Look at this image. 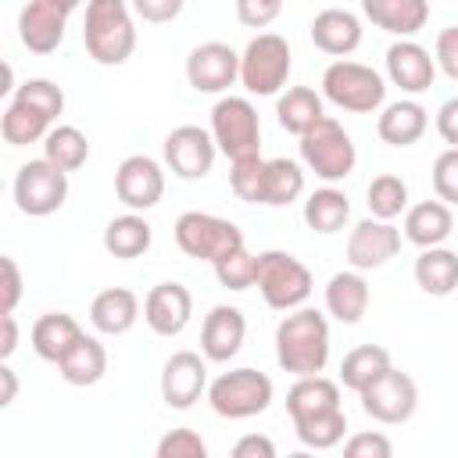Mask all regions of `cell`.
<instances>
[{"mask_svg":"<svg viewBox=\"0 0 458 458\" xmlns=\"http://www.w3.org/2000/svg\"><path fill=\"white\" fill-rule=\"evenodd\" d=\"M286 411L293 419L297 440L311 451H329L347 433V415L340 408V383L318 376H297L286 394Z\"/></svg>","mask_w":458,"mask_h":458,"instance_id":"6da1fadb","label":"cell"},{"mask_svg":"<svg viewBox=\"0 0 458 458\" xmlns=\"http://www.w3.org/2000/svg\"><path fill=\"white\" fill-rule=\"evenodd\" d=\"M276 361L290 376H318L329 365V322L315 308H293L276 326Z\"/></svg>","mask_w":458,"mask_h":458,"instance_id":"7a4b0ae2","label":"cell"},{"mask_svg":"<svg viewBox=\"0 0 458 458\" xmlns=\"http://www.w3.org/2000/svg\"><path fill=\"white\" fill-rule=\"evenodd\" d=\"M82 43L86 54L97 64H125L136 50V25H132V4L125 0H89L86 21H82Z\"/></svg>","mask_w":458,"mask_h":458,"instance_id":"3957f363","label":"cell"},{"mask_svg":"<svg viewBox=\"0 0 458 458\" xmlns=\"http://www.w3.org/2000/svg\"><path fill=\"white\" fill-rule=\"evenodd\" d=\"M322 97L329 104H336L340 111H351V114H372L383 107L386 100V82L376 68L369 64H358V61H333L326 72H322Z\"/></svg>","mask_w":458,"mask_h":458,"instance_id":"277c9868","label":"cell"},{"mask_svg":"<svg viewBox=\"0 0 458 458\" xmlns=\"http://www.w3.org/2000/svg\"><path fill=\"white\" fill-rule=\"evenodd\" d=\"M297 140H301V161H304L322 182H344V179L354 172L358 150H354L351 132H347L336 118L322 114V118H318L304 136H297Z\"/></svg>","mask_w":458,"mask_h":458,"instance_id":"5b68a950","label":"cell"},{"mask_svg":"<svg viewBox=\"0 0 458 458\" xmlns=\"http://www.w3.org/2000/svg\"><path fill=\"white\" fill-rule=\"evenodd\" d=\"M254 286L261 290L265 304L276 311H293L311 297V272L301 258L286 250H261L258 254V276Z\"/></svg>","mask_w":458,"mask_h":458,"instance_id":"8992f818","label":"cell"},{"mask_svg":"<svg viewBox=\"0 0 458 458\" xmlns=\"http://www.w3.org/2000/svg\"><path fill=\"white\" fill-rule=\"evenodd\" d=\"M272 379L258 369H229L222 372L218 379L208 383V404L215 415L222 419H250V415H261L268 404H272Z\"/></svg>","mask_w":458,"mask_h":458,"instance_id":"52a82bcc","label":"cell"},{"mask_svg":"<svg viewBox=\"0 0 458 458\" xmlns=\"http://www.w3.org/2000/svg\"><path fill=\"white\" fill-rule=\"evenodd\" d=\"M290 43L279 32H258L240 54V82L254 97H272L290 79Z\"/></svg>","mask_w":458,"mask_h":458,"instance_id":"ba28073f","label":"cell"},{"mask_svg":"<svg viewBox=\"0 0 458 458\" xmlns=\"http://www.w3.org/2000/svg\"><path fill=\"white\" fill-rule=\"evenodd\" d=\"M211 136L229 161L261 154V118L247 97H222L211 107Z\"/></svg>","mask_w":458,"mask_h":458,"instance_id":"9c48e42d","label":"cell"},{"mask_svg":"<svg viewBox=\"0 0 458 458\" xmlns=\"http://www.w3.org/2000/svg\"><path fill=\"white\" fill-rule=\"evenodd\" d=\"M68 200V172L47 157L25 161L14 175V204L29 218H47Z\"/></svg>","mask_w":458,"mask_h":458,"instance_id":"30bf717a","label":"cell"},{"mask_svg":"<svg viewBox=\"0 0 458 458\" xmlns=\"http://www.w3.org/2000/svg\"><path fill=\"white\" fill-rule=\"evenodd\" d=\"M175 243L186 258L215 265L222 254L243 247V233L229 218H218V215H208V211H182L175 218Z\"/></svg>","mask_w":458,"mask_h":458,"instance_id":"8fae6325","label":"cell"},{"mask_svg":"<svg viewBox=\"0 0 458 458\" xmlns=\"http://www.w3.org/2000/svg\"><path fill=\"white\" fill-rule=\"evenodd\" d=\"M358 397H361V411L369 419L383 422V426H401L419 408V386H415V379L408 372L394 369V365L379 379H372Z\"/></svg>","mask_w":458,"mask_h":458,"instance_id":"7c38bea8","label":"cell"},{"mask_svg":"<svg viewBox=\"0 0 458 458\" xmlns=\"http://www.w3.org/2000/svg\"><path fill=\"white\" fill-rule=\"evenodd\" d=\"M215 154H218V143L200 125H179L165 136V165L172 168V175L186 182L204 179L215 165Z\"/></svg>","mask_w":458,"mask_h":458,"instance_id":"4fadbf2b","label":"cell"},{"mask_svg":"<svg viewBox=\"0 0 458 458\" xmlns=\"http://www.w3.org/2000/svg\"><path fill=\"white\" fill-rule=\"evenodd\" d=\"M186 79L197 93H225L240 79V54L229 43H200L186 57Z\"/></svg>","mask_w":458,"mask_h":458,"instance_id":"5bb4252c","label":"cell"},{"mask_svg":"<svg viewBox=\"0 0 458 458\" xmlns=\"http://www.w3.org/2000/svg\"><path fill=\"white\" fill-rule=\"evenodd\" d=\"M397 250H401V229L376 215L361 218L347 236V261L358 272L383 268L390 258H397Z\"/></svg>","mask_w":458,"mask_h":458,"instance_id":"9a60e30c","label":"cell"},{"mask_svg":"<svg viewBox=\"0 0 458 458\" xmlns=\"http://www.w3.org/2000/svg\"><path fill=\"white\" fill-rule=\"evenodd\" d=\"M114 193L129 211H147L165 197V168L147 154H129L114 172Z\"/></svg>","mask_w":458,"mask_h":458,"instance_id":"2e32d148","label":"cell"},{"mask_svg":"<svg viewBox=\"0 0 458 458\" xmlns=\"http://www.w3.org/2000/svg\"><path fill=\"white\" fill-rule=\"evenodd\" d=\"M208 394V358L197 351H175L161 369V397L168 408L186 411Z\"/></svg>","mask_w":458,"mask_h":458,"instance_id":"e0dca14e","label":"cell"},{"mask_svg":"<svg viewBox=\"0 0 458 458\" xmlns=\"http://www.w3.org/2000/svg\"><path fill=\"white\" fill-rule=\"evenodd\" d=\"M193 293L182 283H157L143 297V318L157 336H179L190 326Z\"/></svg>","mask_w":458,"mask_h":458,"instance_id":"ac0fdd59","label":"cell"},{"mask_svg":"<svg viewBox=\"0 0 458 458\" xmlns=\"http://www.w3.org/2000/svg\"><path fill=\"white\" fill-rule=\"evenodd\" d=\"M386 79L404 93H426L437 79V57L415 39H397L386 47Z\"/></svg>","mask_w":458,"mask_h":458,"instance_id":"d6986e66","label":"cell"},{"mask_svg":"<svg viewBox=\"0 0 458 458\" xmlns=\"http://www.w3.org/2000/svg\"><path fill=\"white\" fill-rule=\"evenodd\" d=\"M243 336H247L243 311L233 304H215L200 326V354L208 361H229L243 347Z\"/></svg>","mask_w":458,"mask_h":458,"instance_id":"ffe728a7","label":"cell"},{"mask_svg":"<svg viewBox=\"0 0 458 458\" xmlns=\"http://www.w3.org/2000/svg\"><path fill=\"white\" fill-rule=\"evenodd\" d=\"M68 11H61L54 0H29L18 14V39L32 54H54L64 39Z\"/></svg>","mask_w":458,"mask_h":458,"instance_id":"44dd1931","label":"cell"},{"mask_svg":"<svg viewBox=\"0 0 458 458\" xmlns=\"http://www.w3.org/2000/svg\"><path fill=\"white\" fill-rule=\"evenodd\" d=\"M311 43L329 57H347L361 43V18L347 7H326L311 18Z\"/></svg>","mask_w":458,"mask_h":458,"instance_id":"7402d4cb","label":"cell"},{"mask_svg":"<svg viewBox=\"0 0 458 458\" xmlns=\"http://www.w3.org/2000/svg\"><path fill=\"white\" fill-rule=\"evenodd\" d=\"M140 318V297L129 286H107L93 297L89 304V322L104 336H122L136 326Z\"/></svg>","mask_w":458,"mask_h":458,"instance_id":"603a6c76","label":"cell"},{"mask_svg":"<svg viewBox=\"0 0 458 458\" xmlns=\"http://www.w3.org/2000/svg\"><path fill=\"white\" fill-rule=\"evenodd\" d=\"M361 14L376 29L408 39L429 21V0H361Z\"/></svg>","mask_w":458,"mask_h":458,"instance_id":"cb8c5ba5","label":"cell"},{"mask_svg":"<svg viewBox=\"0 0 458 458\" xmlns=\"http://www.w3.org/2000/svg\"><path fill=\"white\" fill-rule=\"evenodd\" d=\"M369 301H372V293H369V283H365V276L358 268L336 272L326 283V311L344 326L361 322V315L369 311Z\"/></svg>","mask_w":458,"mask_h":458,"instance_id":"d4e9b609","label":"cell"},{"mask_svg":"<svg viewBox=\"0 0 458 458\" xmlns=\"http://www.w3.org/2000/svg\"><path fill=\"white\" fill-rule=\"evenodd\" d=\"M426 125H429V114H426V107L419 100H394L376 118V132L390 147H411V143H419L422 132H426Z\"/></svg>","mask_w":458,"mask_h":458,"instance_id":"484cf974","label":"cell"},{"mask_svg":"<svg viewBox=\"0 0 458 458\" xmlns=\"http://www.w3.org/2000/svg\"><path fill=\"white\" fill-rule=\"evenodd\" d=\"M79 336H82V326H79L68 311L39 315V318L32 322V333H29L32 351H36L43 361H54V365L79 344Z\"/></svg>","mask_w":458,"mask_h":458,"instance_id":"4316f807","label":"cell"},{"mask_svg":"<svg viewBox=\"0 0 458 458\" xmlns=\"http://www.w3.org/2000/svg\"><path fill=\"white\" fill-rule=\"evenodd\" d=\"M451 229H454V215H451V204H444L440 197L419 200L404 211V236L415 247H437L451 236Z\"/></svg>","mask_w":458,"mask_h":458,"instance_id":"83f0119b","label":"cell"},{"mask_svg":"<svg viewBox=\"0 0 458 458\" xmlns=\"http://www.w3.org/2000/svg\"><path fill=\"white\" fill-rule=\"evenodd\" d=\"M150 243H154V229L140 211H125L104 225V250L111 258H122V261L140 258L150 250Z\"/></svg>","mask_w":458,"mask_h":458,"instance_id":"f1b7e54d","label":"cell"},{"mask_svg":"<svg viewBox=\"0 0 458 458\" xmlns=\"http://www.w3.org/2000/svg\"><path fill=\"white\" fill-rule=\"evenodd\" d=\"M415 283L422 293L429 297H447L458 290V254L447 250L444 243L437 247H422V254L415 258Z\"/></svg>","mask_w":458,"mask_h":458,"instance_id":"f546056e","label":"cell"},{"mask_svg":"<svg viewBox=\"0 0 458 458\" xmlns=\"http://www.w3.org/2000/svg\"><path fill=\"white\" fill-rule=\"evenodd\" d=\"M57 372L72 386H93V383H100L104 372H107V351H104V344L97 336H86L82 333L79 344L57 361Z\"/></svg>","mask_w":458,"mask_h":458,"instance_id":"4dcf8cb0","label":"cell"},{"mask_svg":"<svg viewBox=\"0 0 458 458\" xmlns=\"http://www.w3.org/2000/svg\"><path fill=\"white\" fill-rule=\"evenodd\" d=\"M347 218H351V200L336 186H322L304 200V225L311 233L333 236V233H340L347 225Z\"/></svg>","mask_w":458,"mask_h":458,"instance_id":"1f68e13d","label":"cell"},{"mask_svg":"<svg viewBox=\"0 0 458 458\" xmlns=\"http://www.w3.org/2000/svg\"><path fill=\"white\" fill-rule=\"evenodd\" d=\"M326 114L322 107V93H315L311 86H290L279 100H276V118L286 132L304 136L318 118Z\"/></svg>","mask_w":458,"mask_h":458,"instance_id":"d6a6232c","label":"cell"},{"mask_svg":"<svg viewBox=\"0 0 458 458\" xmlns=\"http://www.w3.org/2000/svg\"><path fill=\"white\" fill-rule=\"evenodd\" d=\"M50 129H54V118L43 114L39 107L18 100V97L7 104V111H4V118H0V136H4V143H11V147L36 143V140H43Z\"/></svg>","mask_w":458,"mask_h":458,"instance_id":"836d02e7","label":"cell"},{"mask_svg":"<svg viewBox=\"0 0 458 458\" xmlns=\"http://www.w3.org/2000/svg\"><path fill=\"white\" fill-rule=\"evenodd\" d=\"M304 193V168L290 157H272L265 161V179H261V204L265 208H286Z\"/></svg>","mask_w":458,"mask_h":458,"instance_id":"e575fe53","label":"cell"},{"mask_svg":"<svg viewBox=\"0 0 458 458\" xmlns=\"http://www.w3.org/2000/svg\"><path fill=\"white\" fill-rule=\"evenodd\" d=\"M390 365H394V361H390V351H386V347H379V344H361V347H354V351L344 354V361H340V383H344L347 390L361 394V390H365L372 379H379Z\"/></svg>","mask_w":458,"mask_h":458,"instance_id":"d590c367","label":"cell"},{"mask_svg":"<svg viewBox=\"0 0 458 458\" xmlns=\"http://www.w3.org/2000/svg\"><path fill=\"white\" fill-rule=\"evenodd\" d=\"M43 157L54 161V165L64 168V172H75V168H82L86 157H89V140H86V132L75 129V125H54V129L43 136Z\"/></svg>","mask_w":458,"mask_h":458,"instance_id":"8d00e7d4","label":"cell"},{"mask_svg":"<svg viewBox=\"0 0 458 458\" xmlns=\"http://www.w3.org/2000/svg\"><path fill=\"white\" fill-rule=\"evenodd\" d=\"M365 197H369V200H365V204H369V215H376V218L394 222L401 211H408V182H404L401 175H394V172L376 175V179L369 182Z\"/></svg>","mask_w":458,"mask_h":458,"instance_id":"74e56055","label":"cell"},{"mask_svg":"<svg viewBox=\"0 0 458 458\" xmlns=\"http://www.w3.org/2000/svg\"><path fill=\"white\" fill-rule=\"evenodd\" d=\"M215 276L225 290H247V286H254V276H258V254H250L243 243L215 261Z\"/></svg>","mask_w":458,"mask_h":458,"instance_id":"f35d334b","label":"cell"},{"mask_svg":"<svg viewBox=\"0 0 458 458\" xmlns=\"http://www.w3.org/2000/svg\"><path fill=\"white\" fill-rule=\"evenodd\" d=\"M261 179H265V157L261 154L236 157L229 168V186L243 204H261Z\"/></svg>","mask_w":458,"mask_h":458,"instance_id":"ab89813d","label":"cell"},{"mask_svg":"<svg viewBox=\"0 0 458 458\" xmlns=\"http://www.w3.org/2000/svg\"><path fill=\"white\" fill-rule=\"evenodd\" d=\"M14 97L25 100V104H32V107H39V111L50 114V118H57V114L64 111V93H61V86L50 82V79H25V82L14 89Z\"/></svg>","mask_w":458,"mask_h":458,"instance_id":"60d3db41","label":"cell"},{"mask_svg":"<svg viewBox=\"0 0 458 458\" xmlns=\"http://www.w3.org/2000/svg\"><path fill=\"white\" fill-rule=\"evenodd\" d=\"M433 193L458 208V147H447L444 154H437L433 161Z\"/></svg>","mask_w":458,"mask_h":458,"instance_id":"b9f144b4","label":"cell"},{"mask_svg":"<svg viewBox=\"0 0 458 458\" xmlns=\"http://www.w3.org/2000/svg\"><path fill=\"white\" fill-rule=\"evenodd\" d=\"M157 458H208V444L193 429H168L157 440Z\"/></svg>","mask_w":458,"mask_h":458,"instance_id":"7bdbcfd3","label":"cell"},{"mask_svg":"<svg viewBox=\"0 0 458 458\" xmlns=\"http://www.w3.org/2000/svg\"><path fill=\"white\" fill-rule=\"evenodd\" d=\"M286 0H236V18L247 29H265L283 14Z\"/></svg>","mask_w":458,"mask_h":458,"instance_id":"ee69618b","label":"cell"},{"mask_svg":"<svg viewBox=\"0 0 458 458\" xmlns=\"http://www.w3.org/2000/svg\"><path fill=\"white\" fill-rule=\"evenodd\" d=\"M344 454L347 458H390L394 454V444H390V437H383V433H354V437H347L344 440Z\"/></svg>","mask_w":458,"mask_h":458,"instance_id":"f6af8a7d","label":"cell"},{"mask_svg":"<svg viewBox=\"0 0 458 458\" xmlns=\"http://www.w3.org/2000/svg\"><path fill=\"white\" fill-rule=\"evenodd\" d=\"M433 57H437V68H440L451 82H458V25L440 29L437 47H433Z\"/></svg>","mask_w":458,"mask_h":458,"instance_id":"bcb514c9","label":"cell"},{"mask_svg":"<svg viewBox=\"0 0 458 458\" xmlns=\"http://www.w3.org/2000/svg\"><path fill=\"white\" fill-rule=\"evenodd\" d=\"M129 4H132V11H136L143 21H150V25L175 21V18L182 14V7H186V0H129Z\"/></svg>","mask_w":458,"mask_h":458,"instance_id":"7dc6e473","label":"cell"},{"mask_svg":"<svg viewBox=\"0 0 458 458\" xmlns=\"http://www.w3.org/2000/svg\"><path fill=\"white\" fill-rule=\"evenodd\" d=\"M0 272H4V315H7L21 301V272H18V261L11 254L0 258Z\"/></svg>","mask_w":458,"mask_h":458,"instance_id":"c3c4849f","label":"cell"},{"mask_svg":"<svg viewBox=\"0 0 458 458\" xmlns=\"http://www.w3.org/2000/svg\"><path fill=\"white\" fill-rule=\"evenodd\" d=\"M233 458H276V444L261 433H247L233 444Z\"/></svg>","mask_w":458,"mask_h":458,"instance_id":"681fc988","label":"cell"},{"mask_svg":"<svg viewBox=\"0 0 458 458\" xmlns=\"http://www.w3.org/2000/svg\"><path fill=\"white\" fill-rule=\"evenodd\" d=\"M437 132L447 147H458V97H447L437 111Z\"/></svg>","mask_w":458,"mask_h":458,"instance_id":"f907efd6","label":"cell"},{"mask_svg":"<svg viewBox=\"0 0 458 458\" xmlns=\"http://www.w3.org/2000/svg\"><path fill=\"white\" fill-rule=\"evenodd\" d=\"M0 329H4V340H0V361H7L14 351H18V322H14V311H7L0 318Z\"/></svg>","mask_w":458,"mask_h":458,"instance_id":"816d5d0a","label":"cell"},{"mask_svg":"<svg viewBox=\"0 0 458 458\" xmlns=\"http://www.w3.org/2000/svg\"><path fill=\"white\" fill-rule=\"evenodd\" d=\"M0 383H4V390H0V408H7L11 401H14V394H18V376H14V369L4 361L0 365Z\"/></svg>","mask_w":458,"mask_h":458,"instance_id":"f5cc1de1","label":"cell"},{"mask_svg":"<svg viewBox=\"0 0 458 458\" xmlns=\"http://www.w3.org/2000/svg\"><path fill=\"white\" fill-rule=\"evenodd\" d=\"M54 4H57L61 11H68V14H72V11H79V4H82V0H54Z\"/></svg>","mask_w":458,"mask_h":458,"instance_id":"db71d44e","label":"cell"}]
</instances>
